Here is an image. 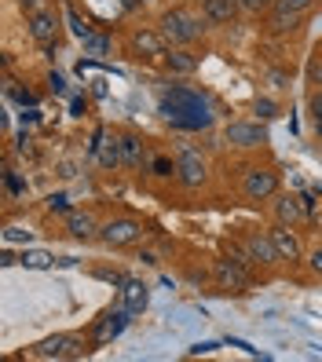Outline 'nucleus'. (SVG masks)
<instances>
[{"label": "nucleus", "mask_w": 322, "mask_h": 362, "mask_svg": "<svg viewBox=\"0 0 322 362\" xmlns=\"http://www.w3.org/2000/svg\"><path fill=\"white\" fill-rule=\"evenodd\" d=\"M161 114L173 121L176 129H209L212 124L209 103L190 88H173V95L161 99Z\"/></svg>", "instance_id": "nucleus-1"}, {"label": "nucleus", "mask_w": 322, "mask_h": 362, "mask_svg": "<svg viewBox=\"0 0 322 362\" xmlns=\"http://www.w3.org/2000/svg\"><path fill=\"white\" fill-rule=\"evenodd\" d=\"M92 351V340L81 337V333H55L45 337L30 348V358H55V362H67V358H84Z\"/></svg>", "instance_id": "nucleus-2"}, {"label": "nucleus", "mask_w": 322, "mask_h": 362, "mask_svg": "<svg viewBox=\"0 0 322 362\" xmlns=\"http://www.w3.org/2000/svg\"><path fill=\"white\" fill-rule=\"evenodd\" d=\"M202 30H205V18H195L183 8H173V11L161 15V37L168 40V45H176V48L195 45V40L202 37Z\"/></svg>", "instance_id": "nucleus-3"}, {"label": "nucleus", "mask_w": 322, "mask_h": 362, "mask_svg": "<svg viewBox=\"0 0 322 362\" xmlns=\"http://www.w3.org/2000/svg\"><path fill=\"white\" fill-rule=\"evenodd\" d=\"M278 187H282V180H278L275 168H246V176H242V194L249 202H268L278 194Z\"/></svg>", "instance_id": "nucleus-4"}, {"label": "nucleus", "mask_w": 322, "mask_h": 362, "mask_svg": "<svg viewBox=\"0 0 322 362\" xmlns=\"http://www.w3.org/2000/svg\"><path fill=\"white\" fill-rule=\"evenodd\" d=\"M275 223H300V220H315V212H311V198L308 194H275Z\"/></svg>", "instance_id": "nucleus-5"}, {"label": "nucleus", "mask_w": 322, "mask_h": 362, "mask_svg": "<svg viewBox=\"0 0 322 362\" xmlns=\"http://www.w3.org/2000/svg\"><path fill=\"white\" fill-rule=\"evenodd\" d=\"M224 139L238 151H253V146L268 143V124L264 121H231L224 129Z\"/></svg>", "instance_id": "nucleus-6"}, {"label": "nucleus", "mask_w": 322, "mask_h": 362, "mask_svg": "<svg viewBox=\"0 0 322 362\" xmlns=\"http://www.w3.org/2000/svg\"><path fill=\"white\" fill-rule=\"evenodd\" d=\"M99 238L110 245V249H125V245H132V242L143 238V223L132 220V216L110 220V223H103V227H99Z\"/></svg>", "instance_id": "nucleus-7"}, {"label": "nucleus", "mask_w": 322, "mask_h": 362, "mask_svg": "<svg viewBox=\"0 0 322 362\" xmlns=\"http://www.w3.org/2000/svg\"><path fill=\"white\" fill-rule=\"evenodd\" d=\"M128 315H132V311L121 304V308H114V311H106L103 318H96V326H92V333H88L92 348H103V344H110L114 337H121L125 326H128Z\"/></svg>", "instance_id": "nucleus-8"}, {"label": "nucleus", "mask_w": 322, "mask_h": 362, "mask_svg": "<svg viewBox=\"0 0 322 362\" xmlns=\"http://www.w3.org/2000/svg\"><path fill=\"white\" fill-rule=\"evenodd\" d=\"M209 176V168H205V158L198 151H190V146H183V151L176 154V180L190 190H198Z\"/></svg>", "instance_id": "nucleus-9"}, {"label": "nucleus", "mask_w": 322, "mask_h": 362, "mask_svg": "<svg viewBox=\"0 0 322 362\" xmlns=\"http://www.w3.org/2000/svg\"><path fill=\"white\" fill-rule=\"evenodd\" d=\"M26 26H30V37L37 40L40 48H55V45H59V18H55L52 8L26 15Z\"/></svg>", "instance_id": "nucleus-10"}, {"label": "nucleus", "mask_w": 322, "mask_h": 362, "mask_svg": "<svg viewBox=\"0 0 322 362\" xmlns=\"http://www.w3.org/2000/svg\"><path fill=\"white\" fill-rule=\"evenodd\" d=\"M268 234H271V242L278 249V257H282V264H300L304 260V245H300V238L293 234L289 223H275Z\"/></svg>", "instance_id": "nucleus-11"}, {"label": "nucleus", "mask_w": 322, "mask_h": 362, "mask_svg": "<svg viewBox=\"0 0 322 362\" xmlns=\"http://www.w3.org/2000/svg\"><path fill=\"white\" fill-rule=\"evenodd\" d=\"M246 249H249V257H253V267H275V264H282V257H278V249H275L268 230L246 234Z\"/></svg>", "instance_id": "nucleus-12"}, {"label": "nucleus", "mask_w": 322, "mask_h": 362, "mask_svg": "<svg viewBox=\"0 0 322 362\" xmlns=\"http://www.w3.org/2000/svg\"><path fill=\"white\" fill-rule=\"evenodd\" d=\"M217 282L224 286V289H234V293H246L249 286H253V274H249V267L246 264H238V260H217Z\"/></svg>", "instance_id": "nucleus-13"}, {"label": "nucleus", "mask_w": 322, "mask_h": 362, "mask_svg": "<svg viewBox=\"0 0 322 362\" xmlns=\"http://www.w3.org/2000/svg\"><path fill=\"white\" fill-rule=\"evenodd\" d=\"M165 45L168 40L158 30H132V37H128V48L136 59H165Z\"/></svg>", "instance_id": "nucleus-14"}, {"label": "nucleus", "mask_w": 322, "mask_h": 362, "mask_svg": "<svg viewBox=\"0 0 322 362\" xmlns=\"http://www.w3.org/2000/svg\"><path fill=\"white\" fill-rule=\"evenodd\" d=\"M92 158H96L103 168L125 165V161H121V136H106V132L99 129V132H96V143H92Z\"/></svg>", "instance_id": "nucleus-15"}, {"label": "nucleus", "mask_w": 322, "mask_h": 362, "mask_svg": "<svg viewBox=\"0 0 322 362\" xmlns=\"http://www.w3.org/2000/svg\"><path fill=\"white\" fill-rule=\"evenodd\" d=\"M268 26L275 33H293V30L304 26V11H293V8L282 4V0H275V4L268 8Z\"/></svg>", "instance_id": "nucleus-16"}, {"label": "nucleus", "mask_w": 322, "mask_h": 362, "mask_svg": "<svg viewBox=\"0 0 322 362\" xmlns=\"http://www.w3.org/2000/svg\"><path fill=\"white\" fill-rule=\"evenodd\" d=\"M121 161H125V168H143L150 161L146 158V143L136 132H121Z\"/></svg>", "instance_id": "nucleus-17"}, {"label": "nucleus", "mask_w": 322, "mask_h": 362, "mask_svg": "<svg viewBox=\"0 0 322 362\" xmlns=\"http://www.w3.org/2000/svg\"><path fill=\"white\" fill-rule=\"evenodd\" d=\"M146 300H150L146 282H139V279H125V282H121V304L132 311V315H139V311L146 308Z\"/></svg>", "instance_id": "nucleus-18"}, {"label": "nucleus", "mask_w": 322, "mask_h": 362, "mask_svg": "<svg viewBox=\"0 0 322 362\" xmlns=\"http://www.w3.org/2000/svg\"><path fill=\"white\" fill-rule=\"evenodd\" d=\"M67 227H70L74 238H81V242H88V238H96V234H99V223H96L92 212H77V209L67 212Z\"/></svg>", "instance_id": "nucleus-19"}, {"label": "nucleus", "mask_w": 322, "mask_h": 362, "mask_svg": "<svg viewBox=\"0 0 322 362\" xmlns=\"http://www.w3.org/2000/svg\"><path fill=\"white\" fill-rule=\"evenodd\" d=\"M165 70L168 74H195L198 70V55L195 52H183V48H173V52H165Z\"/></svg>", "instance_id": "nucleus-20"}, {"label": "nucleus", "mask_w": 322, "mask_h": 362, "mask_svg": "<svg viewBox=\"0 0 322 362\" xmlns=\"http://www.w3.org/2000/svg\"><path fill=\"white\" fill-rule=\"evenodd\" d=\"M238 0H202V18L205 23H231Z\"/></svg>", "instance_id": "nucleus-21"}, {"label": "nucleus", "mask_w": 322, "mask_h": 362, "mask_svg": "<svg viewBox=\"0 0 322 362\" xmlns=\"http://www.w3.org/2000/svg\"><path fill=\"white\" fill-rule=\"evenodd\" d=\"M18 264L33 267V271H48V267L55 264V257H52V252H45V249H26L23 257H18Z\"/></svg>", "instance_id": "nucleus-22"}, {"label": "nucleus", "mask_w": 322, "mask_h": 362, "mask_svg": "<svg viewBox=\"0 0 322 362\" xmlns=\"http://www.w3.org/2000/svg\"><path fill=\"white\" fill-rule=\"evenodd\" d=\"M150 173L168 180V176H176V161L173 158H150Z\"/></svg>", "instance_id": "nucleus-23"}, {"label": "nucleus", "mask_w": 322, "mask_h": 362, "mask_svg": "<svg viewBox=\"0 0 322 362\" xmlns=\"http://www.w3.org/2000/svg\"><path fill=\"white\" fill-rule=\"evenodd\" d=\"M81 45H84V52H88V55H106V52H110V37L92 33L88 40H81Z\"/></svg>", "instance_id": "nucleus-24"}, {"label": "nucleus", "mask_w": 322, "mask_h": 362, "mask_svg": "<svg viewBox=\"0 0 322 362\" xmlns=\"http://www.w3.org/2000/svg\"><path fill=\"white\" fill-rule=\"evenodd\" d=\"M67 23H70V30H74V37H77V40H88V37H92V26H84V18H81L74 8L67 11Z\"/></svg>", "instance_id": "nucleus-25"}, {"label": "nucleus", "mask_w": 322, "mask_h": 362, "mask_svg": "<svg viewBox=\"0 0 322 362\" xmlns=\"http://www.w3.org/2000/svg\"><path fill=\"white\" fill-rule=\"evenodd\" d=\"M256 114H260V121L278 117V106H275V99H256Z\"/></svg>", "instance_id": "nucleus-26"}, {"label": "nucleus", "mask_w": 322, "mask_h": 362, "mask_svg": "<svg viewBox=\"0 0 322 362\" xmlns=\"http://www.w3.org/2000/svg\"><path fill=\"white\" fill-rule=\"evenodd\" d=\"M238 4H242L246 11H253V15H256V11H268V8L275 4V0H238Z\"/></svg>", "instance_id": "nucleus-27"}, {"label": "nucleus", "mask_w": 322, "mask_h": 362, "mask_svg": "<svg viewBox=\"0 0 322 362\" xmlns=\"http://www.w3.org/2000/svg\"><path fill=\"white\" fill-rule=\"evenodd\" d=\"M308 267H311L315 274H322V245H315V249L308 252Z\"/></svg>", "instance_id": "nucleus-28"}, {"label": "nucleus", "mask_w": 322, "mask_h": 362, "mask_svg": "<svg viewBox=\"0 0 322 362\" xmlns=\"http://www.w3.org/2000/svg\"><path fill=\"white\" fill-rule=\"evenodd\" d=\"M308 106H311V117H315V121H322V92H315V95L308 99Z\"/></svg>", "instance_id": "nucleus-29"}, {"label": "nucleus", "mask_w": 322, "mask_h": 362, "mask_svg": "<svg viewBox=\"0 0 322 362\" xmlns=\"http://www.w3.org/2000/svg\"><path fill=\"white\" fill-rule=\"evenodd\" d=\"M286 8H293V11H311L315 8V0H282Z\"/></svg>", "instance_id": "nucleus-30"}, {"label": "nucleus", "mask_w": 322, "mask_h": 362, "mask_svg": "<svg viewBox=\"0 0 322 362\" xmlns=\"http://www.w3.org/2000/svg\"><path fill=\"white\" fill-rule=\"evenodd\" d=\"M48 8V0H23V11L33 15V11H45Z\"/></svg>", "instance_id": "nucleus-31"}, {"label": "nucleus", "mask_w": 322, "mask_h": 362, "mask_svg": "<svg viewBox=\"0 0 322 362\" xmlns=\"http://www.w3.org/2000/svg\"><path fill=\"white\" fill-rule=\"evenodd\" d=\"M48 209H52V212H70V209H67V198H62V194H52V198H48Z\"/></svg>", "instance_id": "nucleus-32"}, {"label": "nucleus", "mask_w": 322, "mask_h": 362, "mask_svg": "<svg viewBox=\"0 0 322 362\" xmlns=\"http://www.w3.org/2000/svg\"><path fill=\"white\" fill-rule=\"evenodd\" d=\"M48 88H52L55 95H59V92H67V81H62L59 74H48Z\"/></svg>", "instance_id": "nucleus-33"}, {"label": "nucleus", "mask_w": 322, "mask_h": 362, "mask_svg": "<svg viewBox=\"0 0 322 362\" xmlns=\"http://www.w3.org/2000/svg\"><path fill=\"white\" fill-rule=\"evenodd\" d=\"M4 180H8V187H11V190H26V183H23V180H18V176H11V173H8Z\"/></svg>", "instance_id": "nucleus-34"}, {"label": "nucleus", "mask_w": 322, "mask_h": 362, "mask_svg": "<svg viewBox=\"0 0 322 362\" xmlns=\"http://www.w3.org/2000/svg\"><path fill=\"white\" fill-rule=\"evenodd\" d=\"M315 136H318V143H322V121H315Z\"/></svg>", "instance_id": "nucleus-35"}, {"label": "nucleus", "mask_w": 322, "mask_h": 362, "mask_svg": "<svg viewBox=\"0 0 322 362\" xmlns=\"http://www.w3.org/2000/svg\"><path fill=\"white\" fill-rule=\"evenodd\" d=\"M315 227H318V230H322V209H318V212H315Z\"/></svg>", "instance_id": "nucleus-36"}]
</instances>
